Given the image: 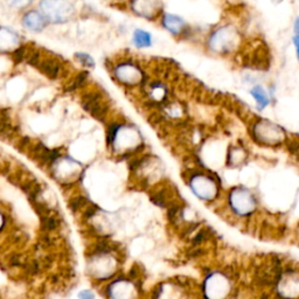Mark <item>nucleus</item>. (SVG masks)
<instances>
[{
  "mask_svg": "<svg viewBox=\"0 0 299 299\" xmlns=\"http://www.w3.org/2000/svg\"><path fill=\"white\" fill-rule=\"evenodd\" d=\"M10 130H11L10 117L7 115L6 111L0 110V134H2V136H4V134H9Z\"/></svg>",
  "mask_w": 299,
  "mask_h": 299,
  "instance_id": "nucleus-11",
  "label": "nucleus"
},
{
  "mask_svg": "<svg viewBox=\"0 0 299 299\" xmlns=\"http://www.w3.org/2000/svg\"><path fill=\"white\" fill-rule=\"evenodd\" d=\"M231 197H233L231 198L233 207L236 209L238 213L244 214V213L250 212L252 207H254V202H252L251 197L243 191H236Z\"/></svg>",
  "mask_w": 299,
  "mask_h": 299,
  "instance_id": "nucleus-5",
  "label": "nucleus"
},
{
  "mask_svg": "<svg viewBox=\"0 0 299 299\" xmlns=\"http://www.w3.org/2000/svg\"><path fill=\"white\" fill-rule=\"evenodd\" d=\"M40 10L51 23H65L74 13L73 4L68 0H41Z\"/></svg>",
  "mask_w": 299,
  "mask_h": 299,
  "instance_id": "nucleus-1",
  "label": "nucleus"
},
{
  "mask_svg": "<svg viewBox=\"0 0 299 299\" xmlns=\"http://www.w3.org/2000/svg\"><path fill=\"white\" fill-rule=\"evenodd\" d=\"M34 0H6V3L9 4L11 7L14 9H25V7L30 6Z\"/></svg>",
  "mask_w": 299,
  "mask_h": 299,
  "instance_id": "nucleus-12",
  "label": "nucleus"
},
{
  "mask_svg": "<svg viewBox=\"0 0 299 299\" xmlns=\"http://www.w3.org/2000/svg\"><path fill=\"white\" fill-rule=\"evenodd\" d=\"M132 10L140 17L153 18L157 14L158 6L156 5L155 0H134Z\"/></svg>",
  "mask_w": 299,
  "mask_h": 299,
  "instance_id": "nucleus-6",
  "label": "nucleus"
},
{
  "mask_svg": "<svg viewBox=\"0 0 299 299\" xmlns=\"http://www.w3.org/2000/svg\"><path fill=\"white\" fill-rule=\"evenodd\" d=\"M85 202H87V200H85V198H83V197L75 198L74 201L72 202V209L73 211H76V209L82 207V206H84Z\"/></svg>",
  "mask_w": 299,
  "mask_h": 299,
  "instance_id": "nucleus-14",
  "label": "nucleus"
},
{
  "mask_svg": "<svg viewBox=\"0 0 299 299\" xmlns=\"http://www.w3.org/2000/svg\"><path fill=\"white\" fill-rule=\"evenodd\" d=\"M38 66L40 67V69L47 75V76L52 78L58 77L60 70H61V65H60V62L56 59H45L39 62Z\"/></svg>",
  "mask_w": 299,
  "mask_h": 299,
  "instance_id": "nucleus-8",
  "label": "nucleus"
},
{
  "mask_svg": "<svg viewBox=\"0 0 299 299\" xmlns=\"http://www.w3.org/2000/svg\"><path fill=\"white\" fill-rule=\"evenodd\" d=\"M133 44L136 45L138 48L150 47V46L152 45L151 34L146 31L136 30L133 33Z\"/></svg>",
  "mask_w": 299,
  "mask_h": 299,
  "instance_id": "nucleus-9",
  "label": "nucleus"
},
{
  "mask_svg": "<svg viewBox=\"0 0 299 299\" xmlns=\"http://www.w3.org/2000/svg\"><path fill=\"white\" fill-rule=\"evenodd\" d=\"M48 20L46 19L44 14L39 13L38 11H30L23 17V24L27 30L33 32H41L47 26Z\"/></svg>",
  "mask_w": 299,
  "mask_h": 299,
  "instance_id": "nucleus-4",
  "label": "nucleus"
},
{
  "mask_svg": "<svg viewBox=\"0 0 299 299\" xmlns=\"http://www.w3.org/2000/svg\"><path fill=\"white\" fill-rule=\"evenodd\" d=\"M251 95L255 98V101L257 102V106L259 109L265 108L269 104V97L262 87H255L251 90Z\"/></svg>",
  "mask_w": 299,
  "mask_h": 299,
  "instance_id": "nucleus-10",
  "label": "nucleus"
},
{
  "mask_svg": "<svg viewBox=\"0 0 299 299\" xmlns=\"http://www.w3.org/2000/svg\"><path fill=\"white\" fill-rule=\"evenodd\" d=\"M76 58L80 60V61L83 63L84 66H89V67L94 66V61H92V59L87 54H81V53H78V54H76Z\"/></svg>",
  "mask_w": 299,
  "mask_h": 299,
  "instance_id": "nucleus-13",
  "label": "nucleus"
},
{
  "mask_svg": "<svg viewBox=\"0 0 299 299\" xmlns=\"http://www.w3.org/2000/svg\"><path fill=\"white\" fill-rule=\"evenodd\" d=\"M237 33L233 27L224 26L212 35L209 44L215 51H230L231 47H234L235 44L237 42Z\"/></svg>",
  "mask_w": 299,
  "mask_h": 299,
  "instance_id": "nucleus-2",
  "label": "nucleus"
},
{
  "mask_svg": "<svg viewBox=\"0 0 299 299\" xmlns=\"http://www.w3.org/2000/svg\"><path fill=\"white\" fill-rule=\"evenodd\" d=\"M294 31H296V33L299 37V17L297 18L296 21H294Z\"/></svg>",
  "mask_w": 299,
  "mask_h": 299,
  "instance_id": "nucleus-16",
  "label": "nucleus"
},
{
  "mask_svg": "<svg viewBox=\"0 0 299 299\" xmlns=\"http://www.w3.org/2000/svg\"><path fill=\"white\" fill-rule=\"evenodd\" d=\"M163 26L172 34H180L185 28V21L180 17L166 13L163 16Z\"/></svg>",
  "mask_w": 299,
  "mask_h": 299,
  "instance_id": "nucleus-7",
  "label": "nucleus"
},
{
  "mask_svg": "<svg viewBox=\"0 0 299 299\" xmlns=\"http://www.w3.org/2000/svg\"><path fill=\"white\" fill-rule=\"evenodd\" d=\"M80 297H84V298H91L92 297V294H90V293H88V292H82L81 294H80Z\"/></svg>",
  "mask_w": 299,
  "mask_h": 299,
  "instance_id": "nucleus-17",
  "label": "nucleus"
},
{
  "mask_svg": "<svg viewBox=\"0 0 299 299\" xmlns=\"http://www.w3.org/2000/svg\"><path fill=\"white\" fill-rule=\"evenodd\" d=\"M83 106L92 116L99 119L103 118V116L106 112V105L104 104V102H102L101 96L96 94V92H90V94L84 96Z\"/></svg>",
  "mask_w": 299,
  "mask_h": 299,
  "instance_id": "nucleus-3",
  "label": "nucleus"
},
{
  "mask_svg": "<svg viewBox=\"0 0 299 299\" xmlns=\"http://www.w3.org/2000/svg\"><path fill=\"white\" fill-rule=\"evenodd\" d=\"M293 44H294V46H296L297 55H298V59H299V37H298V35H297V37L293 38Z\"/></svg>",
  "mask_w": 299,
  "mask_h": 299,
  "instance_id": "nucleus-15",
  "label": "nucleus"
}]
</instances>
